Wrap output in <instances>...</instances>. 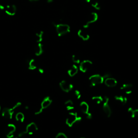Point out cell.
<instances>
[{"instance_id":"obj_15","label":"cell","mask_w":138,"mask_h":138,"mask_svg":"<svg viewBox=\"0 0 138 138\" xmlns=\"http://www.w3.org/2000/svg\"><path fill=\"white\" fill-rule=\"evenodd\" d=\"M27 66L30 70H34L37 68V64L34 59H31L27 62Z\"/></svg>"},{"instance_id":"obj_16","label":"cell","mask_w":138,"mask_h":138,"mask_svg":"<svg viewBox=\"0 0 138 138\" xmlns=\"http://www.w3.org/2000/svg\"><path fill=\"white\" fill-rule=\"evenodd\" d=\"M43 52V47L41 43H38L35 49V53L37 56H41Z\"/></svg>"},{"instance_id":"obj_32","label":"cell","mask_w":138,"mask_h":138,"mask_svg":"<svg viewBox=\"0 0 138 138\" xmlns=\"http://www.w3.org/2000/svg\"><path fill=\"white\" fill-rule=\"evenodd\" d=\"M111 74L110 73H106L104 74V76H102L104 78V79H105L106 78H109V77H111Z\"/></svg>"},{"instance_id":"obj_30","label":"cell","mask_w":138,"mask_h":138,"mask_svg":"<svg viewBox=\"0 0 138 138\" xmlns=\"http://www.w3.org/2000/svg\"><path fill=\"white\" fill-rule=\"evenodd\" d=\"M43 110V109L41 107L40 109H37V110H36V111L35 112V114L36 115L40 114L41 113H42Z\"/></svg>"},{"instance_id":"obj_39","label":"cell","mask_w":138,"mask_h":138,"mask_svg":"<svg viewBox=\"0 0 138 138\" xmlns=\"http://www.w3.org/2000/svg\"><path fill=\"white\" fill-rule=\"evenodd\" d=\"M81 138H85V137H81Z\"/></svg>"},{"instance_id":"obj_12","label":"cell","mask_w":138,"mask_h":138,"mask_svg":"<svg viewBox=\"0 0 138 138\" xmlns=\"http://www.w3.org/2000/svg\"><path fill=\"white\" fill-rule=\"evenodd\" d=\"M52 103V100L49 97H47L43 99L42 102L41 103V107L43 109H46L51 105Z\"/></svg>"},{"instance_id":"obj_24","label":"cell","mask_w":138,"mask_h":138,"mask_svg":"<svg viewBox=\"0 0 138 138\" xmlns=\"http://www.w3.org/2000/svg\"><path fill=\"white\" fill-rule=\"evenodd\" d=\"M92 99L97 104H100L101 103H103V98L101 96L93 97Z\"/></svg>"},{"instance_id":"obj_8","label":"cell","mask_w":138,"mask_h":138,"mask_svg":"<svg viewBox=\"0 0 138 138\" xmlns=\"http://www.w3.org/2000/svg\"><path fill=\"white\" fill-rule=\"evenodd\" d=\"M60 89L65 92H68L72 90L73 86L72 84L68 83L65 80H63L59 83Z\"/></svg>"},{"instance_id":"obj_23","label":"cell","mask_w":138,"mask_h":138,"mask_svg":"<svg viewBox=\"0 0 138 138\" xmlns=\"http://www.w3.org/2000/svg\"><path fill=\"white\" fill-rule=\"evenodd\" d=\"M43 33L42 31H39V32L37 33L36 34L35 39H36V41L38 43H41L42 40H43Z\"/></svg>"},{"instance_id":"obj_33","label":"cell","mask_w":138,"mask_h":138,"mask_svg":"<svg viewBox=\"0 0 138 138\" xmlns=\"http://www.w3.org/2000/svg\"><path fill=\"white\" fill-rule=\"evenodd\" d=\"M38 70H39V72L41 74H43L44 73V70H43V68H39Z\"/></svg>"},{"instance_id":"obj_5","label":"cell","mask_w":138,"mask_h":138,"mask_svg":"<svg viewBox=\"0 0 138 138\" xmlns=\"http://www.w3.org/2000/svg\"><path fill=\"white\" fill-rule=\"evenodd\" d=\"M77 118L78 116L76 113L73 112L69 113V114L66 119V124L69 127H72L73 125L76 124Z\"/></svg>"},{"instance_id":"obj_35","label":"cell","mask_w":138,"mask_h":138,"mask_svg":"<svg viewBox=\"0 0 138 138\" xmlns=\"http://www.w3.org/2000/svg\"><path fill=\"white\" fill-rule=\"evenodd\" d=\"M29 1L30 2H37V1H40V0H29Z\"/></svg>"},{"instance_id":"obj_19","label":"cell","mask_w":138,"mask_h":138,"mask_svg":"<svg viewBox=\"0 0 138 138\" xmlns=\"http://www.w3.org/2000/svg\"><path fill=\"white\" fill-rule=\"evenodd\" d=\"M98 18V15L97 14L93 12V13H91L88 17V19H87V24H89L91 23H92L93 22H95L97 21Z\"/></svg>"},{"instance_id":"obj_36","label":"cell","mask_w":138,"mask_h":138,"mask_svg":"<svg viewBox=\"0 0 138 138\" xmlns=\"http://www.w3.org/2000/svg\"><path fill=\"white\" fill-rule=\"evenodd\" d=\"M24 109H26V110H28V109H29V106H25Z\"/></svg>"},{"instance_id":"obj_9","label":"cell","mask_w":138,"mask_h":138,"mask_svg":"<svg viewBox=\"0 0 138 138\" xmlns=\"http://www.w3.org/2000/svg\"><path fill=\"white\" fill-rule=\"evenodd\" d=\"M4 11L9 16H14L17 12V8L15 5H8L5 7Z\"/></svg>"},{"instance_id":"obj_37","label":"cell","mask_w":138,"mask_h":138,"mask_svg":"<svg viewBox=\"0 0 138 138\" xmlns=\"http://www.w3.org/2000/svg\"><path fill=\"white\" fill-rule=\"evenodd\" d=\"M1 112V106H0V112Z\"/></svg>"},{"instance_id":"obj_28","label":"cell","mask_w":138,"mask_h":138,"mask_svg":"<svg viewBox=\"0 0 138 138\" xmlns=\"http://www.w3.org/2000/svg\"><path fill=\"white\" fill-rule=\"evenodd\" d=\"M138 116V109H136V110H133V113L132 114V116H131L132 118H134Z\"/></svg>"},{"instance_id":"obj_27","label":"cell","mask_w":138,"mask_h":138,"mask_svg":"<svg viewBox=\"0 0 138 138\" xmlns=\"http://www.w3.org/2000/svg\"><path fill=\"white\" fill-rule=\"evenodd\" d=\"M56 138H67V136L63 133H59L56 136Z\"/></svg>"},{"instance_id":"obj_13","label":"cell","mask_w":138,"mask_h":138,"mask_svg":"<svg viewBox=\"0 0 138 138\" xmlns=\"http://www.w3.org/2000/svg\"><path fill=\"white\" fill-rule=\"evenodd\" d=\"M78 36L80 39L84 41H86L89 40L90 36L87 31L84 29H81L78 31Z\"/></svg>"},{"instance_id":"obj_7","label":"cell","mask_w":138,"mask_h":138,"mask_svg":"<svg viewBox=\"0 0 138 138\" xmlns=\"http://www.w3.org/2000/svg\"><path fill=\"white\" fill-rule=\"evenodd\" d=\"M16 130V126L14 124H8L6 128V135L8 138H12L14 136V133Z\"/></svg>"},{"instance_id":"obj_22","label":"cell","mask_w":138,"mask_h":138,"mask_svg":"<svg viewBox=\"0 0 138 138\" xmlns=\"http://www.w3.org/2000/svg\"><path fill=\"white\" fill-rule=\"evenodd\" d=\"M65 105L66 106V109L68 111H71L74 109V106H73V103L72 102V100H68L65 103Z\"/></svg>"},{"instance_id":"obj_17","label":"cell","mask_w":138,"mask_h":138,"mask_svg":"<svg viewBox=\"0 0 138 138\" xmlns=\"http://www.w3.org/2000/svg\"><path fill=\"white\" fill-rule=\"evenodd\" d=\"M80 109L83 113L86 114L87 112H89V106L86 102H82L80 104Z\"/></svg>"},{"instance_id":"obj_34","label":"cell","mask_w":138,"mask_h":138,"mask_svg":"<svg viewBox=\"0 0 138 138\" xmlns=\"http://www.w3.org/2000/svg\"><path fill=\"white\" fill-rule=\"evenodd\" d=\"M4 9H5L4 6L2 4H0V11L3 10H4Z\"/></svg>"},{"instance_id":"obj_20","label":"cell","mask_w":138,"mask_h":138,"mask_svg":"<svg viewBox=\"0 0 138 138\" xmlns=\"http://www.w3.org/2000/svg\"><path fill=\"white\" fill-rule=\"evenodd\" d=\"M114 99L118 102L120 103L122 105H125L127 103V99L126 97H123L122 96H116Z\"/></svg>"},{"instance_id":"obj_29","label":"cell","mask_w":138,"mask_h":138,"mask_svg":"<svg viewBox=\"0 0 138 138\" xmlns=\"http://www.w3.org/2000/svg\"><path fill=\"white\" fill-rule=\"evenodd\" d=\"M74 95L75 96H76V98L78 99H79L81 97V94H80V92L78 90H76L74 91Z\"/></svg>"},{"instance_id":"obj_18","label":"cell","mask_w":138,"mask_h":138,"mask_svg":"<svg viewBox=\"0 0 138 138\" xmlns=\"http://www.w3.org/2000/svg\"><path fill=\"white\" fill-rule=\"evenodd\" d=\"M78 72V68L76 65H73L68 70V74L70 77H73Z\"/></svg>"},{"instance_id":"obj_3","label":"cell","mask_w":138,"mask_h":138,"mask_svg":"<svg viewBox=\"0 0 138 138\" xmlns=\"http://www.w3.org/2000/svg\"><path fill=\"white\" fill-rule=\"evenodd\" d=\"M70 31V27L65 24H58L56 26V31L59 36H63L67 34Z\"/></svg>"},{"instance_id":"obj_10","label":"cell","mask_w":138,"mask_h":138,"mask_svg":"<svg viewBox=\"0 0 138 138\" xmlns=\"http://www.w3.org/2000/svg\"><path fill=\"white\" fill-rule=\"evenodd\" d=\"M37 130L38 127L37 125L35 122H31L27 125L26 131L28 135H33Z\"/></svg>"},{"instance_id":"obj_26","label":"cell","mask_w":138,"mask_h":138,"mask_svg":"<svg viewBox=\"0 0 138 138\" xmlns=\"http://www.w3.org/2000/svg\"><path fill=\"white\" fill-rule=\"evenodd\" d=\"M28 134L26 132V131H22L21 132H20L19 133H18V138H23L24 137H26V135H27Z\"/></svg>"},{"instance_id":"obj_6","label":"cell","mask_w":138,"mask_h":138,"mask_svg":"<svg viewBox=\"0 0 138 138\" xmlns=\"http://www.w3.org/2000/svg\"><path fill=\"white\" fill-rule=\"evenodd\" d=\"M92 65V62L89 60H85L80 63L79 70L82 72H86L88 71Z\"/></svg>"},{"instance_id":"obj_1","label":"cell","mask_w":138,"mask_h":138,"mask_svg":"<svg viewBox=\"0 0 138 138\" xmlns=\"http://www.w3.org/2000/svg\"><path fill=\"white\" fill-rule=\"evenodd\" d=\"M21 104H22L20 102H18L14 106H12V108H4L1 112L2 117L5 119H11L12 118V117H13L15 110L17 108L20 107Z\"/></svg>"},{"instance_id":"obj_2","label":"cell","mask_w":138,"mask_h":138,"mask_svg":"<svg viewBox=\"0 0 138 138\" xmlns=\"http://www.w3.org/2000/svg\"><path fill=\"white\" fill-rule=\"evenodd\" d=\"M89 81L90 83V86L94 87L97 85L102 84L104 82V79L103 77L100 76L99 74H95L91 76L89 78Z\"/></svg>"},{"instance_id":"obj_14","label":"cell","mask_w":138,"mask_h":138,"mask_svg":"<svg viewBox=\"0 0 138 138\" xmlns=\"http://www.w3.org/2000/svg\"><path fill=\"white\" fill-rule=\"evenodd\" d=\"M133 84L128 83V84H125L122 85L120 89L122 90H125V92H126V94H131L132 92V89L133 88Z\"/></svg>"},{"instance_id":"obj_11","label":"cell","mask_w":138,"mask_h":138,"mask_svg":"<svg viewBox=\"0 0 138 138\" xmlns=\"http://www.w3.org/2000/svg\"><path fill=\"white\" fill-rule=\"evenodd\" d=\"M104 81L105 84L110 87H113L117 85V81L116 79L112 77L106 78L104 79Z\"/></svg>"},{"instance_id":"obj_21","label":"cell","mask_w":138,"mask_h":138,"mask_svg":"<svg viewBox=\"0 0 138 138\" xmlns=\"http://www.w3.org/2000/svg\"><path fill=\"white\" fill-rule=\"evenodd\" d=\"M16 120L18 121L23 122L24 121V115L23 114V113L22 112H18L15 116Z\"/></svg>"},{"instance_id":"obj_25","label":"cell","mask_w":138,"mask_h":138,"mask_svg":"<svg viewBox=\"0 0 138 138\" xmlns=\"http://www.w3.org/2000/svg\"><path fill=\"white\" fill-rule=\"evenodd\" d=\"M72 61L74 63L79 64L80 63V59H79V57H78V56H77L76 55H73L72 56Z\"/></svg>"},{"instance_id":"obj_4","label":"cell","mask_w":138,"mask_h":138,"mask_svg":"<svg viewBox=\"0 0 138 138\" xmlns=\"http://www.w3.org/2000/svg\"><path fill=\"white\" fill-rule=\"evenodd\" d=\"M109 98L108 97H105L103 98V110L105 114L108 118L110 117L112 114V111L111 108L109 106Z\"/></svg>"},{"instance_id":"obj_38","label":"cell","mask_w":138,"mask_h":138,"mask_svg":"<svg viewBox=\"0 0 138 138\" xmlns=\"http://www.w3.org/2000/svg\"><path fill=\"white\" fill-rule=\"evenodd\" d=\"M12 138H18V137H15V136H14Z\"/></svg>"},{"instance_id":"obj_31","label":"cell","mask_w":138,"mask_h":138,"mask_svg":"<svg viewBox=\"0 0 138 138\" xmlns=\"http://www.w3.org/2000/svg\"><path fill=\"white\" fill-rule=\"evenodd\" d=\"M85 114V117H86V119H91L92 118V115L90 112H87V113H86Z\"/></svg>"}]
</instances>
